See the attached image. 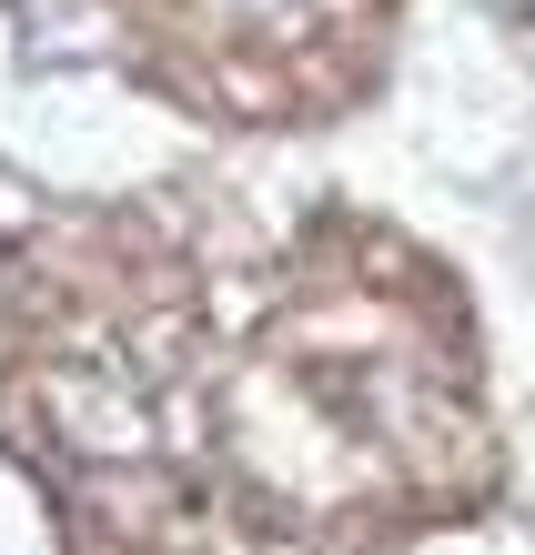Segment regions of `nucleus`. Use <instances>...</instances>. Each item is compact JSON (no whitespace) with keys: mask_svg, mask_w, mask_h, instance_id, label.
<instances>
[{"mask_svg":"<svg viewBox=\"0 0 535 555\" xmlns=\"http://www.w3.org/2000/svg\"><path fill=\"white\" fill-rule=\"evenodd\" d=\"M51 435L72 465H131V454H152L162 435V384H142L131 364H72L51 384Z\"/></svg>","mask_w":535,"mask_h":555,"instance_id":"f257e3e1","label":"nucleus"},{"mask_svg":"<svg viewBox=\"0 0 535 555\" xmlns=\"http://www.w3.org/2000/svg\"><path fill=\"white\" fill-rule=\"evenodd\" d=\"M222 11H243V21H283V11H304V0H222Z\"/></svg>","mask_w":535,"mask_h":555,"instance_id":"f03ea898","label":"nucleus"}]
</instances>
